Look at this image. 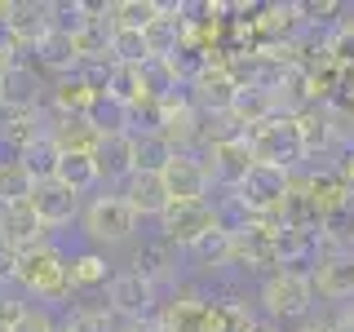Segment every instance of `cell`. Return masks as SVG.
Instances as JSON below:
<instances>
[{
    "instance_id": "obj_39",
    "label": "cell",
    "mask_w": 354,
    "mask_h": 332,
    "mask_svg": "<svg viewBox=\"0 0 354 332\" xmlns=\"http://www.w3.org/2000/svg\"><path fill=\"white\" fill-rule=\"evenodd\" d=\"M297 332H337V328H332V319H301Z\"/></svg>"
},
{
    "instance_id": "obj_6",
    "label": "cell",
    "mask_w": 354,
    "mask_h": 332,
    "mask_svg": "<svg viewBox=\"0 0 354 332\" xmlns=\"http://www.w3.org/2000/svg\"><path fill=\"white\" fill-rule=\"evenodd\" d=\"M102 293H106V306L115 319H155V306H160V293L129 270H115Z\"/></svg>"
},
{
    "instance_id": "obj_28",
    "label": "cell",
    "mask_w": 354,
    "mask_h": 332,
    "mask_svg": "<svg viewBox=\"0 0 354 332\" xmlns=\"http://www.w3.org/2000/svg\"><path fill=\"white\" fill-rule=\"evenodd\" d=\"M53 182L66 186L71 195H88L93 186H102V177H97L93 155H62V160H58V173H53Z\"/></svg>"
},
{
    "instance_id": "obj_4",
    "label": "cell",
    "mask_w": 354,
    "mask_h": 332,
    "mask_svg": "<svg viewBox=\"0 0 354 332\" xmlns=\"http://www.w3.org/2000/svg\"><path fill=\"white\" fill-rule=\"evenodd\" d=\"M80 221H84V235L93 243H124V239L138 235V213L124 204L120 191L115 195H93L84 204Z\"/></svg>"
},
{
    "instance_id": "obj_36",
    "label": "cell",
    "mask_w": 354,
    "mask_h": 332,
    "mask_svg": "<svg viewBox=\"0 0 354 332\" xmlns=\"http://www.w3.org/2000/svg\"><path fill=\"white\" fill-rule=\"evenodd\" d=\"M14 332H62V328H58V319H53L49 306H31L27 302V310H22V319H18Z\"/></svg>"
},
{
    "instance_id": "obj_18",
    "label": "cell",
    "mask_w": 354,
    "mask_h": 332,
    "mask_svg": "<svg viewBox=\"0 0 354 332\" xmlns=\"http://www.w3.org/2000/svg\"><path fill=\"white\" fill-rule=\"evenodd\" d=\"M44 133H49V111H5V120H0V147L9 155H18L31 147V142H40Z\"/></svg>"
},
{
    "instance_id": "obj_24",
    "label": "cell",
    "mask_w": 354,
    "mask_h": 332,
    "mask_svg": "<svg viewBox=\"0 0 354 332\" xmlns=\"http://www.w3.org/2000/svg\"><path fill=\"white\" fill-rule=\"evenodd\" d=\"M111 261L102 257V252H71V266H66V279H71V293L75 297H88V293H97V288H106L111 279Z\"/></svg>"
},
{
    "instance_id": "obj_20",
    "label": "cell",
    "mask_w": 354,
    "mask_h": 332,
    "mask_svg": "<svg viewBox=\"0 0 354 332\" xmlns=\"http://www.w3.org/2000/svg\"><path fill=\"white\" fill-rule=\"evenodd\" d=\"M120 195H124V204L138 213V221H142V217H155V221H160L164 208L173 204L169 191H164V177H160V173H133L129 182L120 186Z\"/></svg>"
},
{
    "instance_id": "obj_37",
    "label": "cell",
    "mask_w": 354,
    "mask_h": 332,
    "mask_svg": "<svg viewBox=\"0 0 354 332\" xmlns=\"http://www.w3.org/2000/svg\"><path fill=\"white\" fill-rule=\"evenodd\" d=\"M14 279H18V252L0 248V288H5V284H14Z\"/></svg>"
},
{
    "instance_id": "obj_38",
    "label": "cell",
    "mask_w": 354,
    "mask_h": 332,
    "mask_svg": "<svg viewBox=\"0 0 354 332\" xmlns=\"http://www.w3.org/2000/svg\"><path fill=\"white\" fill-rule=\"evenodd\" d=\"M332 328H337V332H354V302H346V310L332 319Z\"/></svg>"
},
{
    "instance_id": "obj_9",
    "label": "cell",
    "mask_w": 354,
    "mask_h": 332,
    "mask_svg": "<svg viewBox=\"0 0 354 332\" xmlns=\"http://www.w3.org/2000/svg\"><path fill=\"white\" fill-rule=\"evenodd\" d=\"M310 284L324 302H354V252H319L310 266Z\"/></svg>"
},
{
    "instance_id": "obj_41",
    "label": "cell",
    "mask_w": 354,
    "mask_h": 332,
    "mask_svg": "<svg viewBox=\"0 0 354 332\" xmlns=\"http://www.w3.org/2000/svg\"><path fill=\"white\" fill-rule=\"evenodd\" d=\"M350 221H354V199H350Z\"/></svg>"
},
{
    "instance_id": "obj_2",
    "label": "cell",
    "mask_w": 354,
    "mask_h": 332,
    "mask_svg": "<svg viewBox=\"0 0 354 332\" xmlns=\"http://www.w3.org/2000/svg\"><path fill=\"white\" fill-rule=\"evenodd\" d=\"M257 302L266 310L270 324H301L315 310V284H310V270H270L261 275Z\"/></svg>"
},
{
    "instance_id": "obj_34",
    "label": "cell",
    "mask_w": 354,
    "mask_h": 332,
    "mask_svg": "<svg viewBox=\"0 0 354 332\" xmlns=\"http://www.w3.org/2000/svg\"><path fill=\"white\" fill-rule=\"evenodd\" d=\"M142 89H147L151 102H164V98H173L182 84H177V75H173L169 62H155V58H151L147 66H142Z\"/></svg>"
},
{
    "instance_id": "obj_23",
    "label": "cell",
    "mask_w": 354,
    "mask_h": 332,
    "mask_svg": "<svg viewBox=\"0 0 354 332\" xmlns=\"http://www.w3.org/2000/svg\"><path fill=\"white\" fill-rule=\"evenodd\" d=\"M58 328L62 332H115V315L97 297H75V302H66V315Z\"/></svg>"
},
{
    "instance_id": "obj_10",
    "label": "cell",
    "mask_w": 354,
    "mask_h": 332,
    "mask_svg": "<svg viewBox=\"0 0 354 332\" xmlns=\"http://www.w3.org/2000/svg\"><path fill=\"white\" fill-rule=\"evenodd\" d=\"M186 93H191V102H195V111H199L204 120H217V116H230L239 84H235V75H230L221 62H213L191 89H186Z\"/></svg>"
},
{
    "instance_id": "obj_35",
    "label": "cell",
    "mask_w": 354,
    "mask_h": 332,
    "mask_svg": "<svg viewBox=\"0 0 354 332\" xmlns=\"http://www.w3.org/2000/svg\"><path fill=\"white\" fill-rule=\"evenodd\" d=\"M49 27L62 31V36H75L84 27V0H49Z\"/></svg>"
},
{
    "instance_id": "obj_26",
    "label": "cell",
    "mask_w": 354,
    "mask_h": 332,
    "mask_svg": "<svg viewBox=\"0 0 354 332\" xmlns=\"http://www.w3.org/2000/svg\"><path fill=\"white\" fill-rule=\"evenodd\" d=\"M75 44L71 36H62V31H49L40 44H36V71H53V80L58 75H71L75 71Z\"/></svg>"
},
{
    "instance_id": "obj_3",
    "label": "cell",
    "mask_w": 354,
    "mask_h": 332,
    "mask_svg": "<svg viewBox=\"0 0 354 332\" xmlns=\"http://www.w3.org/2000/svg\"><path fill=\"white\" fill-rule=\"evenodd\" d=\"M243 142H248V151H252V164H266V169H279V173H297L301 160H306L292 116H270L266 124L243 133Z\"/></svg>"
},
{
    "instance_id": "obj_33",
    "label": "cell",
    "mask_w": 354,
    "mask_h": 332,
    "mask_svg": "<svg viewBox=\"0 0 354 332\" xmlns=\"http://www.w3.org/2000/svg\"><path fill=\"white\" fill-rule=\"evenodd\" d=\"M111 58H115V62H129V66L151 62L142 31H129V27H115V31H111Z\"/></svg>"
},
{
    "instance_id": "obj_32",
    "label": "cell",
    "mask_w": 354,
    "mask_h": 332,
    "mask_svg": "<svg viewBox=\"0 0 354 332\" xmlns=\"http://www.w3.org/2000/svg\"><path fill=\"white\" fill-rule=\"evenodd\" d=\"M115 27H129V31H147L155 18H160V0H115L111 9Z\"/></svg>"
},
{
    "instance_id": "obj_17",
    "label": "cell",
    "mask_w": 354,
    "mask_h": 332,
    "mask_svg": "<svg viewBox=\"0 0 354 332\" xmlns=\"http://www.w3.org/2000/svg\"><path fill=\"white\" fill-rule=\"evenodd\" d=\"M129 275H138L142 284H151L155 293H160V284H169L173 275H177V252H173V243H164V239H147L142 248H133V257H129Z\"/></svg>"
},
{
    "instance_id": "obj_30",
    "label": "cell",
    "mask_w": 354,
    "mask_h": 332,
    "mask_svg": "<svg viewBox=\"0 0 354 332\" xmlns=\"http://www.w3.org/2000/svg\"><path fill=\"white\" fill-rule=\"evenodd\" d=\"M58 160H62V151L53 147L49 133H44L40 142H31V147L18 155V164L31 173V182H53V173H58Z\"/></svg>"
},
{
    "instance_id": "obj_25",
    "label": "cell",
    "mask_w": 354,
    "mask_h": 332,
    "mask_svg": "<svg viewBox=\"0 0 354 332\" xmlns=\"http://www.w3.org/2000/svg\"><path fill=\"white\" fill-rule=\"evenodd\" d=\"M142 66H147V62H142ZM142 66H129V62L111 66V80H106V93H102L111 107L129 111V107H138L142 98H147V89H142Z\"/></svg>"
},
{
    "instance_id": "obj_8",
    "label": "cell",
    "mask_w": 354,
    "mask_h": 332,
    "mask_svg": "<svg viewBox=\"0 0 354 332\" xmlns=\"http://www.w3.org/2000/svg\"><path fill=\"white\" fill-rule=\"evenodd\" d=\"M164 177V191H169L173 204H204L208 199V169H204V155H173Z\"/></svg>"
},
{
    "instance_id": "obj_42",
    "label": "cell",
    "mask_w": 354,
    "mask_h": 332,
    "mask_svg": "<svg viewBox=\"0 0 354 332\" xmlns=\"http://www.w3.org/2000/svg\"><path fill=\"white\" fill-rule=\"evenodd\" d=\"M0 332H9V328H0Z\"/></svg>"
},
{
    "instance_id": "obj_12",
    "label": "cell",
    "mask_w": 354,
    "mask_h": 332,
    "mask_svg": "<svg viewBox=\"0 0 354 332\" xmlns=\"http://www.w3.org/2000/svg\"><path fill=\"white\" fill-rule=\"evenodd\" d=\"M49 0H9L5 9V36L18 44V49H36V44L49 36Z\"/></svg>"
},
{
    "instance_id": "obj_31",
    "label": "cell",
    "mask_w": 354,
    "mask_h": 332,
    "mask_svg": "<svg viewBox=\"0 0 354 332\" xmlns=\"http://www.w3.org/2000/svg\"><path fill=\"white\" fill-rule=\"evenodd\" d=\"M230 248H235V239H230L221 226H213L208 235H199L186 252L195 257V266H230Z\"/></svg>"
},
{
    "instance_id": "obj_7",
    "label": "cell",
    "mask_w": 354,
    "mask_h": 332,
    "mask_svg": "<svg viewBox=\"0 0 354 332\" xmlns=\"http://www.w3.org/2000/svg\"><path fill=\"white\" fill-rule=\"evenodd\" d=\"M217 226V213H213V204H169L164 208V217H160V239L164 243H173V248H191V243L199 235H208V230Z\"/></svg>"
},
{
    "instance_id": "obj_15",
    "label": "cell",
    "mask_w": 354,
    "mask_h": 332,
    "mask_svg": "<svg viewBox=\"0 0 354 332\" xmlns=\"http://www.w3.org/2000/svg\"><path fill=\"white\" fill-rule=\"evenodd\" d=\"M97 102H102V98L88 89V80L80 71L58 75V80L44 89V111H49V116H93Z\"/></svg>"
},
{
    "instance_id": "obj_14",
    "label": "cell",
    "mask_w": 354,
    "mask_h": 332,
    "mask_svg": "<svg viewBox=\"0 0 354 332\" xmlns=\"http://www.w3.org/2000/svg\"><path fill=\"white\" fill-rule=\"evenodd\" d=\"M44 84L36 66L18 62L9 71H0V111H40L44 107Z\"/></svg>"
},
{
    "instance_id": "obj_19",
    "label": "cell",
    "mask_w": 354,
    "mask_h": 332,
    "mask_svg": "<svg viewBox=\"0 0 354 332\" xmlns=\"http://www.w3.org/2000/svg\"><path fill=\"white\" fill-rule=\"evenodd\" d=\"M93 164L102 182H120L124 186L133 177V133H102L93 147Z\"/></svg>"
},
{
    "instance_id": "obj_13",
    "label": "cell",
    "mask_w": 354,
    "mask_h": 332,
    "mask_svg": "<svg viewBox=\"0 0 354 332\" xmlns=\"http://www.w3.org/2000/svg\"><path fill=\"white\" fill-rule=\"evenodd\" d=\"M27 208L36 213V221H40L44 230H58V226H71V221L80 217V195H71L58 182H36Z\"/></svg>"
},
{
    "instance_id": "obj_21",
    "label": "cell",
    "mask_w": 354,
    "mask_h": 332,
    "mask_svg": "<svg viewBox=\"0 0 354 332\" xmlns=\"http://www.w3.org/2000/svg\"><path fill=\"white\" fill-rule=\"evenodd\" d=\"M49 138L62 155H93L102 133L88 116H49Z\"/></svg>"
},
{
    "instance_id": "obj_22",
    "label": "cell",
    "mask_w": 354,
    "mask_h": 332,
    "mask_svg": "<svg viewBox=\"0 0 354 332\" xmlns=\"http://www.w3.org/2000/svg\"><path fill=\"white\" fill-rule=\"evenodd\" d=\"M292 124H297V138H301L306 160H310V155L332 151V142H337V124H332L328 107H306L301 116H292Z\"/></svg>"
},
{
    "instance_id": "obj_40",
    "label": "cell",
    "mask_w": 354,
    "mask_h": 332,
    "mask_svg": "<svg viewBox=\"0 0 354 332\" xmlns=\"http://www.w3.org/2000/svg\"><path fill=\"white\" fill-rule=\"evenodd\" d=\"M248 332H279V328H274V324H252Z\"/></svg>"
},
{
    "instance_id": "obj_16",
    "label": "cell",
    "mask_w": 354,
    "mask_h": 332,
    "mask_svg": "<svg viewBox=\"0 0 354 332\" xmlns=\"http://www.w3.org/2000/svg\"><path fill=\"white\" fill-rule=\"evenodd\" d=\"M49 235H53V230H44L27 204L0 208V248H9V252H18V257H22V252L49 243Z\"/></svg>"
},
{
    "instance_id": "obj_27",
    "label": "cell",
    "mask_w": 354,
    "mask_h": 332,
    "mask_svg": "<svg viewBox=\"0 0 354 332\" xmlns=\"http://www.w3.org/2000/svg\"><path fill=\"white\" fill-rule=\"evenodd\" d=\"M173 155L164 133H133V173H164Z\"/></svg>"
},
{
    "instance_id": "obj_11",
    "label": "cell",
    "mask_w": 354,
    "mask_h": 332,
    "mask_svg": "<svg viewBox=\"0 0 354 332\" xmlns=\"http://www.w3.org/2000/svg\"><path fill=\"white\" fill-rule=\"evenodd\" d=\"M204 169H208V182L221 186V191H235V186L248 177L252 169V151L243 138H230V142H213L204 155Z\"/></svg>"
},
{
    "instance_id": "obj_29",
    "label": "cell",
    "mask_w": 354,
    "mask_h": 332,
    "mask_svg": "<svg viewBox=\"0 0 354 332\" xmlns=\"http://www.w3.org/2000/svg\"><path fill=\"white\" fill-rule=\"evenodd\" d=\"M31 191H36V182H31V173L22 169L14 155H5L0 160V208H14V204H27Z\"/></svg>"
},
{
    "instance_id": "obj_5",
    "label": "cell",
    "mask_w": 354,
    "mask_h": 332,
    "mask_svg": "<svg viewBox=\"0 0 354 332\" xmlns=\"http://www.w3.org/2000/svg\"><path fill=\"white\" fill-rule=\"evenodd\" d=\"M288 191H292V173H279V169H266V164H252L248 177L235 186V195L243 208H248L252 217H274L283 208Z\"/></svg>"
},
{
    "instance_id": "obj_1",
    "label": "cell",
    "mask_w": 354,
    "mask_h": 332,
    "mask_svg": "<svg viewBox=\"0 0 354 332\" xmlns=\"http://www.w3.org/2000/svg\"><path fill=\"white\" fill-rule=\"evenodd\" d=\"M66 266L71 257L58 248V243H40V248L22 252L18 257V288H22V302H36V306H66L71 302V279H66Z\"/></svg>"
}]
</instances>
